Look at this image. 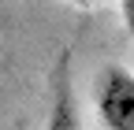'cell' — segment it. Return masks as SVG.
Returning <instances> with one entry per match:
<instances>
[{
	"label": "cell",
	"instance_id": "cell-1",
	"mask_svg": "<svg viewBox=\"0 0 134 130\" xmlns=\"http://www.w3.org/2000/svg\"><path fill=\"white\" fill-rule=\"evenodd\" d=\"M97 115L108 130H134V71L123 63H108L97 74L93 86Z\"/></svg>",
	"mask_w": 134,
	"mask_h": 130
},
{
	"label": "cell",
	"instance_id": "cell-2",
	"mask_svg": "<svg viewBox=\"0 0 134 130\" xmlns=\"http://www.w3.org/2000/svg\"><path fill=\"white\" fill-rule=\"evenodd\" d=\"M45 130H86L75 104V89H71V71H67V60L60 63L56 86H52V108H48V123Z\"/></svg>",
	"mask_w": 134,
	"mask_h": 130
},
{
	"label": "cell",
	"instance_id": "cell-3",
	"mask_svg": "<svg viewBox=\"0 0 134 130\" xmlns=\"http://www.w3.org/2000/svg\"><path fill=\"white\" fill-rule=\"evenodd\" d=\"M123 26H127V34L134 41V0H123Z\"/></svg>",
	"mask_w": 134,
	"mask_h": 130
},
{
	"label": "cell",
	"instance_id": "cell-4",
	"mask_svg": "<svg viewBox=\"0 0 134 130\" xmlns=\"http://www.w3.org/2000/svg\"><path fill=\"white\" fill-rule=\"evenodd\" d=\"M67 4H75V8H93V4H100V0H67Z\"/></svg>",
	"mask_w": 134,
	"mask_h": 130
}]
</instances>
